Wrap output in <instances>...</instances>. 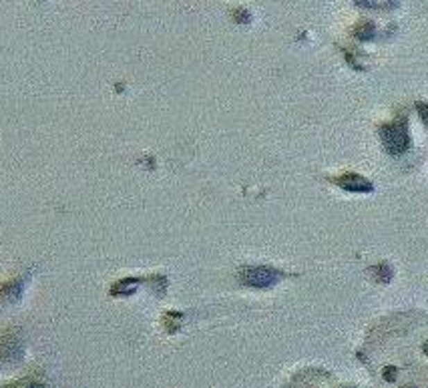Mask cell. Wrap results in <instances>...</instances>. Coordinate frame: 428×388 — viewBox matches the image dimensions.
Segmentation results:
<instances>
[{
    "mask_svg": "<svg viewBox=\"0 0 428 388\" xmlns=\"http://www.w3.org/2000/svg\"><path fill=\"white\" fill-rule=\"evenodd\" d=\"M380 135H382V143H384L386 151L392 153V155H400V153H404L410 147V135L404 119L382 127V129H380Z\"/></svg>",
    "mask_w": 428,
    "mask_h": 388,
    "instance_id": "obj_1",
    "label": "cell"
},
{
    "mask_svg": "<svg viewBox=\"0 0 428 388\" xmlns=\"http://www.w3.org/2000/svg\"><path fill=\"white\" fill-rule=\"evenodd\" d=\"M280 278H282L280 272H275L272 268H266V266L250 268V270H246L243 276H241L243 284L253 286V288H272L273 284H277Z\"/></svg>",
    "mask_w": 428,
    "mask_h": 388,
    "instance_id": "obj_2",
    "label": "cell"
},
{
    "mask_svg": "<svg viewBox=\"0 0 428 388\" xmlns=\"http://www.w3.org/2000/svg\"><path fill=\"white\" fill-rule=\"evenodd\" d=\"M28 278L24 276H17V278H10L6 282L0 284V302L2 304H15L22 298V290H24V284H26Z\"/></svg>",
    "mask_w": 428,
    "mask_h": 388,
    "instance_id": "obj_3",
    "label": "cell"
},
{
    "mask_svg": "<svg viewBox=\"0 0 428 388\" xmlns=\"http://www.w3.org/2000/svg\"><path fill=\"white\" fill-rule=\"evenodd\" d=\"M338 185L346 192H352V194H368L372 192V183L368 179L360 177V175H344L338 179Z\"/></svg>",
    "mask_w": 428,
    "mask_h": 388,
    "instance_id": "obj_4",
    "label": "cell"
},
{
    "mask_svg": "<svg viewBox=\"0 0 428 388\" xmlns=\"http://www.w3.org/2000/svg\"><path fill=\"white\" fill-rule=\"evenodd\" d=\"M416 109H418V113H420V117H422V121L428 125V105L427 103H418V105H416Z\"/></svg>",
    "mask_w": 428,
    "mask_h": 388,
    "instance_id": "obj_5",
    "label": "cell"
},
{
    "mask_svg": "<svg viewBox=\"0 0 428 388\" xmlns=\"http://www.w3.org/2000/svg\"><path fill=\"white\" fill-rule=\"evenodd\" d=\"M425 350H427V352H428V344H427V346H425Z\"/></svg>",
    "mask_w": 428,
    "mask_h": 388,
    "instance_id": "obj_6",
    "label": "cell"
}]
</instances>
